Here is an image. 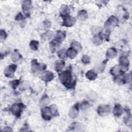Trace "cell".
<instances>
[{
	"label": "cell",
	"mask_w": 132,
	"mask_h": 132,
	"mask_svg": "<svg viewBox=\"0 0 132 132\" xmlns=\"http://www.w3.org/2000/svg\"><path fill=\"white\" fill-rule=\"evenodd\" d=\"M59 78L60 82L66 87L71 88L75 86V81L73 80V77L70 71H65L60 73Z\"/></svg>",
	"instance_id": "obj_1"
},
{
	"label": "cell",
	"mask_w": 132,
	"mask_h": 132,
	"mask_svg": "<svg viewBox=\"0 0 132 132\" xmlns=\"http://www.w3.org/2000/svg\"><path fill=\"white\" fill-rule=\"evenodd\" d=\"M24 108L25 106L23 105V104L21 103H15L11 106L10 110L12 114L16 117H19L21 116V112Z\"/></svg>",
	"instance_id": "obj_2"
},
{
	"label": "cell",
	"mask_w": 132,
	"mask_h": 132,
	"mask_svg": "<svg viewBox=\"0 0 132 132\" xmlns=\"http://www.w3.org/2000/svg\"><path fill=\"white\" fill-rule=\"evenodd\" d=\"M46 65L43 63H38L36 59H34L31 61V69L33 72H36L37 71H43L46 69Z\"/></svg>",
	"instance_id": "obj_3"
},
{
	"label": "cell",
	"mask_w": 132,
	"mask_h": 132,
	"mask_svg": "<svg viewBox=\"0 0 132 132\" xmlns=\"http://www.w3.org/2000/svg\"><path fill=\"white\" fill-rule=\"evenodd\" d=\"M16 68L17 65L15 64H11L7 66L4 70L5 75L7 77H12Z\"/></svg>",
	"instance_id": "obj_4"
},
{
	"label": "cell",
	"mask_w": 132,
	"mask_h": 132,
	"mask_svg": "<svg viewBox=\"0 0 132 132\" xmlns=\"http://www.w3.org/2000/svg\"><path fill=\"white\" fill-rule=\"evenodd\" d=\"M110 112V107L108 105H103L98 106L97 112L101 116H104L108 114Z\"/></svg>",
	"instance_id": "obj_5"
},
{
	"label": "cell",
	"mask_w": 132,
	"mask_h": 132,
	"mask_svg": "<svg viewBox=\"0 0 132 132\" xmlns=\"http://www.w3.org/2000/svg\"><path fill=\"white\" fill-rule=\"evenodd\" d=\"M41 116L46 120H50L51 119L52 114L50 107H44L41 110Z\"/></svg>",
	"instance_id": "obj_6"
},
{
	"label": "cell",
	"mask_w": 132,
	"mask_h": 132,
	"mask_svg": "<svg viewBox=\"0 0 132 132\" xmlns=\"http://www.w3.org/2000/svg\"><path fill=\"white\" fill-rule=\"evenodd\" d=\"M118 19L116 16L113 15H111L108 18V19L105 23V26L106 27L108 28L111 26H116L118 25Z\"/></svg>",
	"instance_id": "obj_7"
},
{
	"label": "cell",
	"mask_w": 132,
	"mask_h": 132,
	"mask_svg": "<svg viewBox=\"0 0 132 132\" xmlns=\"http://www.w3.org/2000/svg\"><path fill=\"white\" fill-rule=\"evenodd\" d=\"M22 9L23 12L26 14L28 15L30 10L31 9V1H24L22 3Z\"/></svg>",
	"instance_id": "obj_8"
},
{
	"label": "cell",
	"mask_w": 132,
	"mask_h": 132,
	"mask_svg": "<svg viewBox=\"0 0 132 132\" xmlns=\"http://www.w3.org/2000/svg\"><path fill=\"white\" fill-rule=\"evenodd\" d=\"M76 22V20L74 18L68 15L64 18L63 19V25L67 27H71L75 24Z\"/></svg>",
	"instance_id": "obj_9"
},
{
	"label": "cell",
	"mask_w": 132,
	"mask_h": 132,
	"mask_svg": "<svg viewBox=\"0 0 132 132\" xmlns=\"http://www.w3.org/2000/svg\"><path fill=\"white\" fill-rule=\"evenodd\" d=\"M79 113V108L77 104L72 107L69 111V116L73 119H75L77 117Z\"/></svg>",
	"instance_id": "obj_10"
},
{
	"label": "cell",
	"mask_w": 132,
	"mask_h": 132,
	"mask_svg": "<svg viewBox=\"0 0 132 132\" xmlns=\"http://www.w3.org/2000/svg\"><path fill=\"white\" fill-rule=\"evenodd\" d=\"M54 77V74L50 71H45L42 74L41 78L42 80L46 82L50 81L53 79Z\"/></svg>",
	"instance_id": "obj_11"
},
{
	"label": "cell",
	"mask_w": 132,
	"mask_h": 132,
	"mask_svg": "<svg viewBox=\"0 0 132 132\" xmlns=\"http://www.w3.org/2000/svg\"><path fill=\"white\" fill-rule=\"evenodd\" d=\"M65 37H66V34L65 31L58 30L56 32L55 40L60 43L64 40Z\"/></svg>",
	"instance_id": "obj_12"
},
{
	"label": "cell",
	"mask_w": 132,
	"mask_h": 132,
	"mask_svg": "<svg viewBox=\"0 0 132 132\" xmlns=\"http://www.w3.org/2000/svg\"><path fill=\"white\" fill-rule=\"evenodd\" d=\"M70 12L69 7L66 5H62L59 9V13L62 16H67Z\"/></svg>",
	"instance_id": "obj_13"
},
{
	"label": "cell",
	"mask_w": 132,
	"mask_h": 132,
	"mask_svg": "<svg viewBox=\"0 0 132 132\" xmlns=\"http://www.w3.org/2000/svg\"><path fill=\"white\" fill-rule=\"evenodd\" d=\"M122 72V66L120 65H116L112 67L110 70V73L114 76L119 75Z\"/></svg>",
	"instance_id": "obj_14"
},
{
	"label": "cell",
	"mask_w": 132,
	"mask_h": 132,
	"mask_svg": "<svg viewBox=\"0 0 132 132\" xmlns=\"http://www.w3.org/2000/svg\"><path fill=\"white\" fill-rule=\"evenodd\" d=\"M119 63L120 65L123 67H128L129 64V61L128 58L125 56H121L119 58Z\"/></svg>",
	"instance_id": "obj_15"
},
{
	"label": "cell",
	"mask_w": 132,
	"mask_h": 132,
	"mask_svg": "<svg viewBox=\"0 0 132 132\" xmlns=\"http://www.w3.org/2000/svg\"><path fill=\"white\" fill-rule=\"evenodd\" d=\"M117 55V52L113 47L108 48L106 52V57L108 58H114Z\"/></svg>",
	"instance_id": "obj_16"
},
{
	"label": "cell",
	"mask_w": 132,
	"mask_h": 132,
	"mask_svg": "<svg viewBox=\"0 0 132 132\" xmlns=\"http://www.w3.org/2000/svg\"><path fill=\"white\" fill-rule=\"evenodd\" d=\"M97 73L93 70H90L86 73V77L90 80H93L95 79L97 77Z\"/></svg>",
	"instance_id": "obj_17"
},
{
	"label": "cell",
	"mask_w": 132,
	"mask_h": 132,
	"mask_svg": "<svg viewBox=\"0 0 132 132\" xmlns=\"http://www.w3.org/2000/svg\"><path fill=\"white\" fill-rule=\"evenodd\" d=\"M103 39V38L102 35L101 34H100L98 35H95L93 37L92 41L94 44H95L96 45H99L102 43Z\"/></svg>",
	"instance_id": "obj_18"
},
{
	"label": "cell",
	"mask_w": 132,
	"mask_h": 132,
	"mask_svg": "<svg viewBox=\"0 0 132 132\" xmlns=\"http://www.w3.org/2000/svg\"><path fill=\"white\" fill-rule=\"evenodd\" d=\"M65 65V62L62 60H56L55 62V69L56 71L59 72L62 70Z\"/></svg>",
	"instance_id": "obj_19"
},
{
	"label": "cell",
	"mask_w": 132,
	"mask_h": 132,
	"mask_svg": "<svg viewBox=\"0 0 132 132\" xmlns=\"http://www.w3.org/2000/svg\"><path fill=\"white\" fill-rule=\"evenodd\" d=\"M123 113V108L119 104H117L113 109V114L116 117L120 116Z\"/></svg>",
	"instance_id": "obj_20"
},
{
	"label": "cell",
	"mask_w": 132,
	"mask_h": 132,
	"mask_svg": "<svg viewBox=\"0 0 132 132\" xmlns=\"http://www.w3.org/2000/svg\"><path fill=\"white\" fill-rule=\"evenodd\" d=\"M50 102V99L46 94H44L40 99L39 101V104L41 107H45Z\"/></svg>",
	"instance_id": "obj_21"
},
{
	"label": "cell",
	"mask_w": 132,
	"mask_h": 132,
	"mask_svg": "<svg viewBox=\"0 0 132 132\" xmlns=\"http://www.w3.org/2000/svg\"><path fill=\"white\" fill-rule=\"evenodd\" d=\"M22 58L20 53L16 50H14L11 55V59L13 62H17Z\"/></svg>",
	"instance_id": "obj_22"
},
{
	"label": "cell",
	"mask_w": 132,
	"mask_h": 132,
	"mask_svg": "<svg viewBox=\"0 0 132 132\" xmlns=\"http://www.w3.org/2000/svg\"><path fill=\"white\" fill-rule=\"evenodd\" d=\"M77 52L74 49L71 47L68 48V50L67 51V56L70 59H72L75 58L77 55Z\"/></svg>",
	"instance_id": "obj_23"
},
{
	"label": "cell",
	"mask_w": 132,
	"mask_h": 132,
	"mask_svg": "<svg viewBox=\"0 0 132 132\" xmlns=\"http://www.w3.org/2000/svg\"><path fill=\"white\" fill-rule=\"evenodd\" d=\"M78 18L81 20H85L88 17V13L85 10H81L78 12Z\"/></svg>",
	"instance_id": "obj_24"
},
{
	"label": "cell",
	"mask_w": 132,
	"mask_h": 132,
	"mask_svg": "<svg viewBox=\"0 0 132 132\" xmlns=\"http://www.w3.org/2000/svg\"><path fill=\"white\" fill-rule=\"evenodd\" d=\"M59 44V43L58 42L55 40L52 41L50 43V47L51 49V51L52 52H55L57 49V48L58 47Z\"/></svg>",
	"instance_id": "obj_25"
},
{
	"label": "cell",
	"mask_w": 132,
	"mask_h": 132,
	"mask_svg": "<svg viewBox=\"0 0 132 132\" xmlns=\"http://www.w3.org/2000/svg\"><path fill=\"white\" fill-rule=\"evenodd\" d=\"M30 87V83L28 81H23L22 82L20 85L19 89L21 91H24L28 89Z\"/></svg>",
	"instance_id": "obj_26"
},
{
	"label": "cell",
	"mask_w": 132,
	"mask_h": 132,
	"mask_svg": "<svg viewBox=\"0 0 132 132\" xmlns=\"http://www.w3.org/2000/svg\"><path fill=\"white\" fill-rule=\"evenodd\" d=\"M71 46L77 52H79L81 51V49H82V46L81 45V44L77 42V41H74L71 44Z\"/></svg>",
	"instance_id": "obj_27"
},
{
	"label": "cell",
	"mask_w": 132,
	"mask_h": 132,
	"mask_svg": "<svg viewBox=\"0 0 132 132\" xmlns=\"http://www.w3.org/2000/svg\"><path fill=\"white\" fill-rule=\"evenodd\" d=\"M39 42L37 40H32L29 43L30 48L33 51H37L39 47Z\"/></svg>",
	"instance_id": "obj_28"
},
{
	"label": "cell",
	"mask_w": 132,
	"mask_h": 132,
	"mask_svg": "<svg viewBox=\"0 0 132 132\" xmlns=\"http://www.w3.org/2000/svg\"><path fill=\"white\" fill-rule=\"evenodd\" d=\"M105 68V64L103 62L102 63H99L98 64L96 65L95 69V72H98V73H102V72L104 71V69Z\"/></svg>",
	"instance_id": "obj_29"
},
{
	"label": "cell",
	"mask_w": 132,
	"mask_h": 132,
	"mask_svg": "<svg viewBox=\"0 0 132 132\" xmlns=\"http://www.w3.org/2000/svg\"><path fill=\"white\" fill-rule=\"evenodd\" d=\"M122 81L123 83H130L131 81V73L125 74L122 77Z\"/></svg>",
	"instance_id": "obj_30"
},
{
	"label": "cell",
	"mask_w": 132,
	"mask_h": 132,
	"mask_svg": "<svg viewBox=\"0 0 132 132\" xmlns=\"http://www.w3.org/2000/svg\"><path fill=\"white\" fill-rule=\"evenodd\" d=\"M54 33L51 30H48L47 31H46L44 34H43L42 36V39H43L44 40H46L47 39H51L53 36Z\"/></svg>",
	"instance_id": "obj_31"
},
{
	"label": "cell",
	"mask_w": 132,
	"mask_h": 132,
	"mask_svg": "<svg viewBox=\"0 0 132 132\" xmlns=\"http://www.w3.org/2000/svg\"><path fill=\"white\" fill-rule=\"evenodd\" d=\"M50 108V110L51 111V113L52 114V116H56L58 114V108H57V106L56 105L53 104V105H51Z\"/></svg>",
	"instance_id": "obj_32"
},
{
	"label": "cell",
	"mask_w": 132,
	"mask_h": 132,
	"mask_svg": "<svg viewBox=\"0 0 132 132\" xmlns=\"http://www.w3.org/2000/svg\"><path fill=\"white\" fill-rule=\"evenodd\" d=\"M57 56L60 59H64L67 57V51L64 49H61L57 53Z\"/></svg>",
	"instance_id": "obj_33"
},
{
	"label": "cell",
	"mask_w": 132,
	"mask_h": 132,
	"mask_svg": "<svg viewBox=\"0 0 132 132\" xmlns=\"http://www.w3.org/2000/svg\"><path fill=\"white\" fill-rule=\"evenodd\" d=\"M19 84H20V80L18 79H15L12 81H11L9 83V85L12 88L15 89L16 88V87L18 86Z\"/></svg>",
	"instance_id": "obj_34"
},
{
	"label": "cell",
	"mask_w": 132,
	"mask_h": 132,
	"mask_svg": "<svg viewBox=\"0 0 132 132\" xmlns=\"http://www.w3.org/2000/svg\"><path fill=\"white\" fill-rule=\"evenodd\" d=\"M89 108V104L88 102L85 101L82 102L80 105V108L83 111L87 110Z\"/></svg>",
	"instance_id": "obj_35"
},
{
	"label": "cell",
	"mask_w": 132,
	"mask_h": 132,
	"mask_svg": "<svg viewBox=\"0 0 132 132\" xmlns=\"http://www.w3.org/2000/svg\"><path fill=\"white\" fill-rule=\"evenodd\" d=\"M73 128H75L77 131H83L84 130V126L83 125L78 123H76L74 124Z\"/></svg>",
	"instance_id": "obj_36"
},
{
	"label": "cell",
	"mask_w": 132,
	"mask_h": 132,
	"mask_svg": "<svg viewBox=\"0 0 132 132\" xmlns=\"http://www.w3.org/2000/svg\"><path fill=\"white\" fill-rule=\"evenodd\" d=\"M81 61H82V63H84L85 64H88L90 62V57L87 55H84L82 56Z\"/></svg>",
	"instance_id": "obj_37"
},
{
	"label": "cell",
	"mask_w": 132,
	"mask_h": 132,
	"mask_svg": "<svg viewBox=\"0 0 132 132\" xmlns=\"http://www.w3.org/2000/svg\"><path fill=\"white\" fill-rule=\"evenodd\" d=\"M0 35H1V39L2 40H5L7 38V35L6 31L5 30H2V29L1 30V31H0Z\"/></svg>",
	"instance_id": "obj_38"
},
{
	"label": "cell",
	"mask_w": 132,
	"mask_h": 132,
	"mask_svg": "<svg viewBox=\"0 0 132 132\" xmlns=\"http://www.w3.org/2000/svg\"><path fill=\"white\" fill-rule=\"evenodd\" d=\"M43 26L45 29H48L51 27V22L48 20H45L43 22Z\"/></svg>",
	"instance_id": "obj_39"
},
{
	"label": "cell",
	"mask_w": 132,
	"mask_h": 132,
	"mask_svg": "<svg viewBox=\"0 0 132 132\" xmlns=\"http://www.w3.org/2000/svg\"><path fill=\"white\" fill-rule=\"evenodd\" d=\"M24 19V17H23V15H22V14L20 12L19 13L15 16V20H17V21H19V20H22Z\"/></svg>",
	"instance_id": "obj_40"
},
{
	"label": "cell",
	"mask_w": 132,
	"mask_h": 132,
	"mask_svg": "<svg viewBox=\"0 0 132 132\" xmlns=\"http://www.w3.org/2000/svg\"><path fill=\"white\" fill-rule=\"evenodd\" d=\"M89 98L90 100H94L96 98V95L95 94V93H94V92H91L89 95H88Z\"/></svg>",
	"instance_id": "obj_41"
},
{
	"label": "cell",
	"mask_w": 132,
	"mask_h": 132,
	"mask_svg": "<svg viewBox=\"0 0 132 132\" xmlns=\"http://www.w3.org/2000/svg\"><path fill=\"white\" fill-rule=\"evenodd\" d=\"M2 131H9V132H11V131H13V130H12V129L11 127L7 126V127H5V128H4L2 130Z\"/></svg>",
	"instance_id": "obj_42"
}]
</instances>
